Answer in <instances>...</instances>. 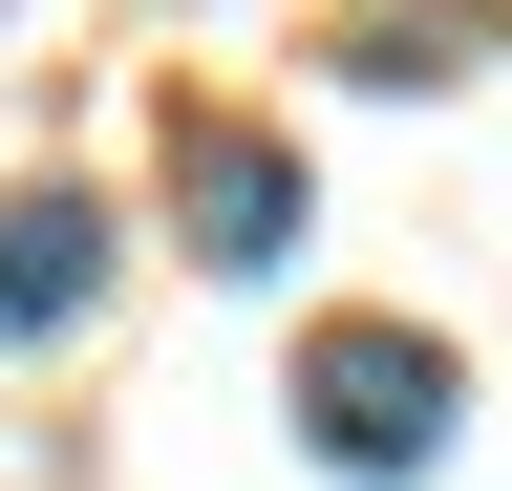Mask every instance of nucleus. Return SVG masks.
<instances>
[{
    "label": "nucleus",
    "mask_w": 512,
    "mask_h": 491,
    "mask_svg": "<svg viewBox=\"0 0 512 491\" xmlns=\"http://www.w3.org/2000/svg\"><path fill=\"white\" fill-rule=\"evenodd\" d=\"M278 406H299V449L342 470V491H427L448 449H470V363H448L427 321H320Z\"/></svg>",
    "instance_id": "1"
},
{
    "label": "nucleus",
    "mask_w": 512,
    "mask_h": 491,
    "mask_svg": "<svg viewBox=\"0 0 512 491\" xmlns=\"http://www.w3.org/2000/svg\"><path fill=\"white\" fill-rule=\"evenodd\" d=\"M299 150L278 129H235V107H192V129H171V235H192V278H278L299 257Z\"/></svg>",
    "instance_id": "2"
},
{
    "label": "nucleus",
    "mask_w": 512,
    "mask_h": 491,
    "mask_svg": "<svg viewBox=\"0 0 512 491\" xmlns=\"http://www.w3.org/2000/svg\"><path fill=\"white\" fill-rule=\"evenodd\" d=\"M107 278H128V214L86 171H22V193H0V342H86Z\"/></svg>",
    "instance_id": "3"
}]
</instances>
